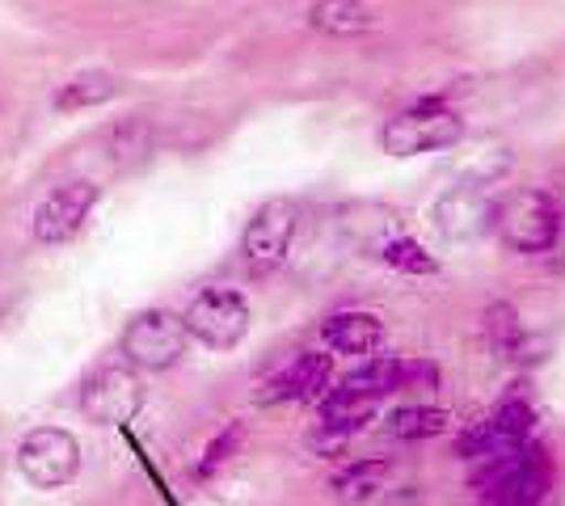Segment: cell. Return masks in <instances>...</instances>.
Listing matches in <instances>:
<instances>
[{
	"mask_svg": "<svg viewBox=\"0 0 565 506\" xmlns=\"http://www.w3.org/2000/svg\"><path fill=\"white\" fill-rule=\"evenodd\" d=\"M296 224H300V212L291 198H270L262 203L254 219L245 224V237H241V258L254 274H270L287 262V249H291V237H296Z\"/></svg>",
	"mask_w": 565,
	"mask_h": 506,
	"instance_id": "obj_5",
	"label": "cell"
},
{
	"mask_svg": "<svg viewBox=\"0 0 565 506\" xmlns=\"http://www.w3.org/2000/svg\"><path fill=\"white\" fill-rule=\"evenodd\" d=\"M148 148H152V131H148V122L127 119L122 127H115V136H110V165L115 169L140 165L143 157H148Z\"/></svg>",
	"mask_w": 565,
	"mask_h": 506,
	"instance_id": "obj_20",
	"label": "cell"
},
{
	"mask_svg": "<svg viewBox=\"0 0 565 506\" xmlns=\"http://www.w3.org/2000/svg\"><path fill=\"white\" fill-rule=\"evenodd\" d=\"M486 330H490V342H494V351H502L507 359H523L519 351H523V325H519V313L511 304H494L490 313H486Z\"/></svg>",
	"mask_w": 565,
	"mask_h": 506,
	"instance_id": "obj_21",
	"label": "cell"
},
{
	"mask_svg": "<svg viewBox=\"0 0 565 506\" xmlns=\"http://www.w3.org/2000/svg\"><path fill=\"white\" fill-rule=\"evenodd\" d=\"M143 406V388L140 376L131 367H118V363H106L97 367L94 376L81 385V413L97 422V427H122L131 422Z\"/></svg>",
	"mask_w": 565,
	"mask_h": 506,
	"instance_id": "obj_7",
	"label": "cell"
},
{
	"mask_svg": "<svg viewBox=\"0 0 565 506\" xmlns=\"http://www.w3.org/2000/svg\"><path fill=\"white\" fill-rule=\"evenodd\" d=\"M494 207L486 194L477 191V186H460V191L444 194V203H439V228H444V237L451 241H469L477 233H486V228H494Z\"/></svg>",
	"mask_w": 565,
	"mask_h": 506,
	"instance_id": "obj_12",
	"label": "cell"
},
{
	"mask_svg": "<svg viewBox=\"0 0 565 506\" xmlns=\"http://www.w3.org/2000/svg\"><path fill=\"white\" fill-rule=\"evenodd\" d=\"M249 300L233 288H207L190 300V309L182 313L190 337H199L212 351H233L241 337L249 334Z\"/></svg>",
	"mask_w": 565,
	"mask_h": 506,
	"instance_id": "obj_4",
	"label": "cell"
},
{
	"mask_svg": "<svg viewBox=\"0 0 565 506\" xmlns=\"http://www.w3.org/2000/svg\"><path fill=\"white\" fill-rule=\"evenodd\" d=\"M532 410L527 406H502L498 413H490L486 422H477L469 431L456 439V456H469V460H498L507 452H519L527 448V434H532Z\"/></svg>",
	"mask_w": 565,
	"mask_h": 506,
	"instance_id": "obj_9",
	"label": "cell"
},
{
	"mask_svg": "<svg viewBox=\"0 0 565 506\" xmlns=\"http://www.w3.org/2000/svg\"><path fill=\"white\" fill-rule=\"evenodd\" d=\"M384 427L393 439H435V434L448 431V413L435 410V406H401L388 413Z\"/></svg>",
	"mask_w": 565,
	"mask_h": 506,
	"instance_id": "obj_18",
	"label": "cell"
},
{
	"mask_svg": "<svg viewBox=\"0 0 565 506\" xmlns=\"http://www.w3.org/2000/svg\"><path fill=\"white\" fill-rule=\"evenodd\" d=\"M186 325L166 309H148L122 330V355L148 372H166L186 355Z\"/></svg>",
	"mask_w": 565,
	"mask_h": 506,
	"instance_id": "obj_8",
	"label": "cell"
},
{
	"mask_svg": "<svg viewBox=\"0 0 565 506\" xmlns=\"http://www.w3.org/2000/svg\"><path fill=\"white\" fill-rule=\"evenodd\" d=\"M388 460H359L351 469H342L338 477H333V489H338V498H347V503H363V498H372L384 477H388Z\"/></svg>",
	"mask_w": 565,
	"mask_h": 506,
	"instance_id": "obj_19",
	"label": "cell"
},
{
	"mask_svg": "<svg viewBox=\"0 0 565 506\" xmlns=\"http://www.w3.org/2000/svg\"><path fill=\"white\" fill-rule=\"evenodd\" d=\"M372 413H376V401H359V397L330 392V397L321 401V422H317V431H321L326 443H342V439H351L354 431H363V427L372 422Z\"/></svg>",
	"mask_w": 565,
	"mask_h": 506,
	"instance_id": "obj_15",
	"label": "cell"
},
{
	"mask_svg": "<svg viewBox=\"0 0 565 506\" xmlns=\"http://www.w3.org/2000/svg\"><path fill=\"white\" fill-rule=\"evenodd\" d=\"M553 485V464L541 448H519L498 460H486L472 473L481 506H544Z\"/></svg>",
	"mask_w": 565,
	"mask_h": 506,
	"instance_id": "obj_1",
	"label": "cell"
},
{
	"mask_svg": "<svg viewBox=\"0 0 565 506\" xmlns=\"http://www.w3.org/2000/svg\"><path fill=\"white\" fill-rule=\"evenodd\" d=\"M494 228L502 245H511L515 254H544L562 237V212L548 191H511L498 198Z\"/></svg>",
	"mask_w": 565,
	"mask_h": 506,
	"instance_id": "obj_2",
	"label": "cell"
},
{
	"mask_svg": "<svg viewBox=\"0 0 565 506\" xmlns=\"http://www.w3.org/2000/svg\"><path fill=\"white\" fill-rule=\"evenodd\" d=\"M380 258L393 266V270H401V274H435V270H439V262H435L418 241H409V237L388 241L380 249Z\"/></svg>",
	"mask_w": 565,
	"mask_h": 506,
	"instance_id": "obj_22",
	"label": "cell"
},
{
	"mask_svg": "<svg viewBox=\"0 0 565 506\" xmlns=\"http://www.w3.org/2000/svg\"><path fill=\"white\" fill-rule=\"evenodd\" d=\"M241 434H245V427H241V422H228V427H224V431L207 443V452H203V460H199V473H203V477H207V473H215L224 460L233 456L236 443H241Z\"/></svg>",
	"mask_w": 565,
	"mask_h": 506,
	"instance_id": "obj_23",
	"label": "cell"
},
{
	"mask_svg": "<svg viewBox=\"0 0 565 506\" xmlns=\"http://www.w3.org/2000/svg\"><path fill=\"white\" fill-rule=\"evenodd\" d=\"M465 122L456 110L439 106V101H423L414 110H401L397 119L384 122L380 144L393 157H418V152H439V148L460 144Z\"/></svg>",
	"mask_w": 565,
	"mask_h": 506,
	"instance_id": "obj_3",
	"label": "cell"
},
{
	"mask_svg": "<svg viewBox=\"0 0 565 506\" xmlns=\"http://www.w3.org/2000/svg\"><path fill=\"white\" fill-rule=\"evenodd\" d=\"M18 469L39 489H60L81 469V443L60 427H34L18 448Z\"/></svg>",
	"mask_w": 565,
	"mask_h": 506,
	"instance_id": "obj_6",
	"label": "cell"
},
{
	"mask_svg": "<svg viewBox=\"0 0 565 506\" xmlns=\"http://www.w3.org/2000/svg\"><path fill=\"white\" fill-rule=\"evenodd\" d=\"M118 94V80L110 73H76L72 80L60 85L55 94V110H85V106H102Z\"/></svg>",
	"mask_w": 565,
	"mask_h": 506,
	"instance_id": "obj_16",
	"label": "cell"
},
{
	"mask_svg": "<svg viewBox=\"0 0 565 506\" xmlns=\"http://www.w3.org/2000/svg\"><path fill=\"white\" fill-rule=\"evenodd\" d=\"M97 207V186L94 182H64L60 191H51L39 212H34V237L43 245H64L72 241L89 212Z\"/></svg>",
	"mask_w": 565,
	"mask_h": 506,
	"instance_id": "obj_10",
	"label": "cell"
},
{
	"mask_svg": "<svg viewBox=\"0 0 565 506\" xmlns=\"http://www.w3.org/2000/svg\"><path fill=\"white\" fill-rule=\"evenodd\" d=\"M308 22L317 25V30H330V34H363V30L376 25V9L330 0V4H312L308 9Z\"/></svg>",
	"mask_w": 565,
	"mask_h": 506,
	"instance_id": "obj_17",
	"label": "cell"
},
{
	"mask_svg": "<svg viewBox=\"0 0 565 506\" xmlns=\"http://www.w3.org/2000/svg\"><path fill=\"white\" fill-rule=\"evenodd\" d=\"M333 376V359L321 351H305L287 363L282 372H275L266 388H262V401H317Z\"/></svg>",
	"mask_w": 565,
	"mask_h": 506,
	"instance_id": "obj_11",
	"label": "cell"
},
{
	"mask_svg": "<svg viewBox=\"0 0 565 506\" xmlns=\"http://www.w3.org/2000/svg\"><path fill=\"white\" fill-rule=\"evenodd\" d=\"M321 342L330 346L333 355H372L384 346V321L376 313H333L321 325Z\"/></svg>",
	"mask_w": 565,
	"mask_h": 506,
	"instance_id": "obj_13",
	"label": "cell"
},
{
	"mask_svg": "<svg viewBox=\"0 0 565 506\" xmlns=\"http://www.w3.org/2000/svg\"><path fill=\"white\" fill-rule=\"evenodd\" d=\"M397 388H405V363L401 359H367L363 367L347 372L333 392L359 397V401H380V397H388V392H397Z\"/></svg>",
	"mask_w": 565,
	"mask_h": 506,
	"instance_id": "obj_14",
	"label": "cell"
},
{
	"mask_svg": "<svg viewBox=\"0 0 565 506\" xmlns=\"http://www.w3.org/2000/svg\"><path fill=\"white\" fill-rule=\"evenodd\" d=\"M548 198L557 203V212H565V169L553 177V186H548Z\"/></svg>",
	"mask_w": 565,
	"mask_h": 506,
	"instance_id": "obj_24",
	"label": "cell"
}]
</instances>
